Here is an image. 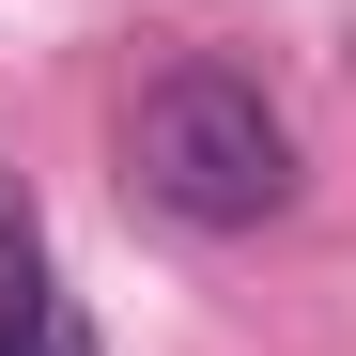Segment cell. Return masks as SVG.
<instances>
[{
	"label": "cell",
	"instance_id": "obj_2",
	"mask_svg": "<svg viewBox=\"0 0 356 356\" xmlns=\"http://www.w3.org/2000/svg\"><path fill=\"white\" fill-rule=\"evenodd\" d=\"M0 356H93L78 294L47 279V217H31V186H0Z\"/></svg>",
	"mask_w": 356,
	"mask_h": 356
},
{
	"label": "cell",
	"instance_id": "obj_1",
	"mask_svg": "<svg viewBox=\"0 0 356 356\" xmlns=\"http://www.w3.org/2000/svg\"><path fill=\"white\" fill-rule=\"evenodd\" d=\"M124 186L170 232H279L310 170H294V124H279V93L248 63H170L124 108Z\"/></svg>",
	"mask_w": 356,
	"mask_h": 356
}]
</instances>
